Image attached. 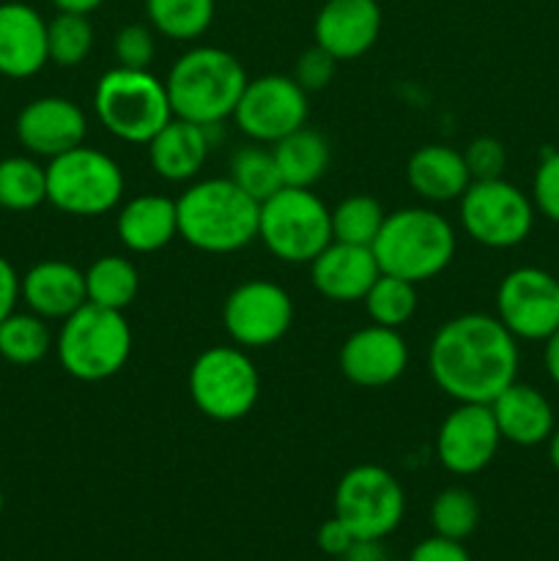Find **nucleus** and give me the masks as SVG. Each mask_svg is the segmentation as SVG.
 <instances>
[{
	"label": "nucleus",
	"instance_id": "f257e3e1",
	"mask_svg": "<svg viewBox=\"0 0 559 561\" xmlns=\"http://www.w3.org/2000/svg\"><path fill=\"white\" fill-rule=\"evenodd\" d=\"M518 343L497 316L464 312L438 327L427 348L433 383L455 403H493L518 381Z\"/></svg>",
	"mask_w": 559,
	"mask_h": 561
},
{
	"label": "nucleus",
	"instance_id": "f03ea898",
	"mask_svg": "<svg viewBox=\"0 0 559 561\" xmlns=\"http://www.w3.org/2000/svg\"><path fill=\"white\" fill-rule=\"evenodd\" d=\"M175 211L179 236L201 252L228 255L258 239L261 203L241 192L228 175L192 181L175 201Z\"/></svg>",
	"mask_w": 559,
	"mask_h": 561
},
{
	"label": "nucleus",
	"instance_id": "7ed1b4c3",
	"mask_svg": "<svg viewBox=\"0 0 559 561\" xmlns=\"http://www.w3.org/2000/svg\"><path fill=\"white\" fill-rule=\"evenodd\" d=\"M247 80L244 66L228 49L192 47L170 66L164 88L175 118L219 126L236 113Z\"/></svg>",
	"mask_w": 559,
	"mask_h": 561
},
{
	"label": "nucleus",
	"instance_id": "20e7f679",
	"mask_svg": "<svg viewBox=\"0 0 559 561\" xmlns=\"http://www.w3.org/2000/svg\"><path fill=\"white\" fill-rule=\"evenodd\" d=\"M455 247V228L447 217L433 208L409 206L387 214L370 250L381 274L420 285L453 263Z\"/></svg>",
	"mask_w": 559,
	"mask_h": 561
},
{
	"label": "nucleus",
	"instance_id": "39448f33",
	"mask_svg": "<svg viewBox=\"0 0 559 561\" xmlns=\"http://www.w3.org/2000/svg\"><path fill=\"white\" fill-rule=\"evenodd\" d=\"M93 113L110 135L135 146H146L173 118L164 80L148 69L126 66H115L99 77L93 88Z\"/></svg>",
	"mask_w": 559,
	"mask_h": 561
},
{
	"label": "nucleus",
	"instance_id": "423d86ee",
	"mask_svg": "<svg viewBox=\"0 0 559 561\" xmlns=\"http://www.w3.org/2000/svg\"><path fill=\"white\" fill-rule=\"evenodd\" d=\"M58 362L77 381H104L121 373L132 354V329L124 312L85 305L60 323Z\"/></svg>",
	"mask_w": 559,
	"mask_h": 561
},
{
	"label": "nucleus",
	"instance_id": "0eeeda50",
	"mask_svg": "<svg viewBox=\"0 0 559 561\" xmlns=\"http://www.w3.org/2000/svg\"><path fill=\"white\" fill-rule=\"evenodd\" d=\"M121 164L99 148L77 146L47 164V203L69 217H102L124 201Z\"/></svg>",
	"mask_w": 559,
	"mask_h": 561
},
{
	"label": "nucleus",
	"instance_id": "6e6552de",
	"mask_svg": "<svg viewBox=\"0 0 559 561\" xmlns=\"http://www.w3.org/2000/svg\"><path fill=\"white\" fill-rule=\"evenodd\" d=\"M258 239L283 263H310L332 244V208L312 190L283 186L261 203Z\"/></svg>",
	"mask_w": 559,
	"mask_h": 561
},
{
	"label": "nucleus",
	"instance_id": "1a4fd4ad",
	"mask_svg": "<svg viewBox=\"0 0 559 561\" xmlns=\"http://www.w3.org/2000/svg\"><path fill=\"white\" fill-rule=\"evenodd\" d=\"M190 398L208 420H244L261 398L258 367L239 345L206 348L190 367Z\"/></svg>",
	"mask_w": 559,
	"mask_h": 561
},
{
	"label": "nucleus",
	"instance_id": "9d476101",
	"mask_svg": "<svg viewBox=\"0 0 559 561\" xmlns=\"http://www.w3.org/2000/svg\"><path fill=\"white\" fill-rule=\"evenodd\" d=\"M460 228L488 250H510L526 241L535 225V203L504 179L471 181L458 201Z\"/></svg>",
	"mask_w": 559,
	"mask_h": 561
},
{
	"label": "nucleus",
	"instance_id": "9b49d317",
	"mask_svg": "<svg viewBox=\"0 0 559 561\" xmlns=\"http://www.w3.org/2000/svg\"><path fill=\"white\" fill-rule=\"evenodd\" d=\"M403 513V488L384 466H354L334 488V518L343 520L356 540H387Z\"/></svg>",
	"mask_w": 559,
	"mask_h": 561
},
{
	"label": "nucleus",
	"instance_id": "f8f14e48",
	"mask_svg": "<svg viewBox=\"0 0 559 561\" xmlns=\"http://www.w3.org/2000/svg\"><path fill=\"white\" fill-rule=\"evenodd\" d=\"M223 323L239 348H269L288 334L294 301L272 279H247L225 299Z\"/></svg>",
	"mask_w": 559,
	"mask_h": 561
},
{
	"label": "nucleus",
	"instance_id": "ddd939ff",
	"mask_svg": "<svg viewBox=\"0 0 559 561\" xmlns=\"http://www.w3.org/2000/svg\"><path fill=\"white\" fill-rule=\"evenodd\" d=\"M233 118L252 142L274 146L285 135L307 124V91L294 77H255V80H247Z\"/></svg>",
	"mask_w": 559,
	"mask_h": 561
},
{
	"label": "nucleus",
	"instance_id": "4468645a",
	"mask_svg": "<svg viewBox=\"0 0 559 561\" xmlns=\"http://www.w3.org/2000/svg\"><path fill=\"white\" fill-rule=\"evenodd\" d=\"M497 318L515 340H548L559 329V277L535 266L504 274L497 288Z\"/></svg>",
	"mask_w": 559,
	"mask_h": 561
},
{
	"label": "nucleus",
	"instance_id": "2eb2a0df",
	"mask_svg": "<svg viewBox=\"0 0 559 561\" xmlns=\"http://www.w3.org/2000/svg\"><path fill=\"white\" fill-rule=\"evenodd\" d=\"M502 433L493 420L491 405L458 403L436 433V458L449 474H480L499 453Z\"/></svg>",
	"mask_w": 559,
	"mask_h": 561
},
{
	"label": "nucleus",
	"instance_id": "dca6fc26",
	"mask_svg": "<svg viewBox=\"0 0 559 561\" xmlns=\"http://www.w3.org/2000/svg\"><path fill=\"white\" fill-rule=\"evenodd\" d=\"M88 135V118L82 107L64 96H38L16 115V140L27 153L55 159L82 146Z\"/></svg>",
	"mask_w": 559,
	"mask_h": 561
},
{
	"label": "nucleus",
	"instance_id": "f3484780",
	"mask_svg": "<svg viewBox=\"0 0 559 561\" xmlns=\"http://www.w3.org/2000/svg\"><path fill=\"white\" fill-rule=\"evenodd\" d=\"M409 367V345L398 329L370 327L351 334L340 348V373L362 389H381L398 381Z\"/></svg>",
	"mask_w": 559,
	"mask_h": 561
},
{
	"label": "nucleus",
	"instance_id": "a211bd4d",
	"mask_svg": "<svg viewBox=\"0 0 559 561\" xmlns=\"http://www.w3.org/2000/svg\"><path fill=\"white\" fill-rule=\"evenodd\" d=\"M381 33V5L376 0H327L312 22V38L334 60H356Z\"/></svg>",
	"mask_w": 559,
	"mask_h": 561
},
{
	"label": "nucleus",
	"instance_id": "6ab92c4d",
	"mask_svg": "<svg viewBox=\"0 0 559 561\" xmlns=\"http://www.w3.org/2000/svg\"><path fill=\"white\" fill-rule=\"evenodd\" d=\"M381 268H378L376 255L370 247L345 244L334 241L323 247L310 261L312 288L329 301L349 305V301H362L370 285L376 283Z\"/></svg>",
	"mask_w": 559,
	"mask_h": 561
},
{
	"label": "nucleus",
	"instance_id": "aec40b11",
	"mask_svg": "<svg viewBox=\"0 0 559 561\" xmlns=\"http://www.w3.org/2000/svg\"><path fill=\"white\" fill-rule=\"evenodd\" d=\"M49 64L47 22L27 3H0V75L27 80Z\"/></svg>",
	"mask_w": 559,
	"mask_h": 561
},
{
	"label": "nucleus",
	"instance_id": "412c9836",
	"mask_svg": "<svg viewBox=\"0 0 559 561\" xmlns=\"http://www.w3.org/2000/svg\"><path fill=\"white\" fill-rule=\"evenodd\" d=\"M20 299L44 321H66L88 301L85 272L69 261H42L20 279Z\"/></svg>",
	"mask_w": 559,
	"mask_h": 561
},
{
	"label": "nucleus",
	"instance_id": "4be33fe9",
	"mask_svg": "<svg viewBox=\"0 0 559 561\" xmlns=\"http://www.w3.org/2000/svg\"><path fill=\"white\" fill-rule=\"evenodd\" d=\"M146 146L148 162L159 179L186 184V181H195L206 164L208 148H212V129L173 115Z\"/></svg>",
	"mask_w": 559,
	"mask_h": 561
},
{
	"label": "nucleus",
	"instance_id": "5701e85b",
	"mask_svg": "<svg viewBox=\"0 0 559 561\" xmlns=\"http://www.w3.org/2000/svg\"><path fill=\"white\" fill-rule=\"evenodd\" d=\"M491 405L502 442L518 444V447H537L548 442L557 427L554 409L543 392L529 383L513 381Z\"/></svg>",
	"mask_w": 559,
	"mask_h": 561
},
{
	"label": "nucleus",
	"instance_id": "b1692460",
	"mask_svg": "<svg viewBox=\"0 0 559 561\" xmlns=\"http://www.w3.org/2000/svg\"><path fill=\"white\" fill-rule=\"evenodd\" d=\"M115 233L129 252H159L179 236L175 201L164 195H140L118 206Z\"/></svg>",
	"mask_w": 559,
	"mask_h": 561
},
{
	"label": "nucleus",
	"instance_id": "393cba45",
	"mask_svg": "<svg viewBox=\"0 0 559 561\" xmlns=\"http://www.w3.org/2000/svg\"><path fill=\"white\" fill-rule=\"evenodd\" d=\"M406 181L422 201L449 203L460 201V195L469 190L471 173L464 153L442 142H431L411 153L406 164Z\"/></svg>",
	"mask_w": 559,
	"mask_h": 561
},
{
	"label": "nucleus",
	"instance_id": "a878e982",
	"mask_svg": "<svg viewBox=\"0 0 559 561\" xmlns=\"http://www.w3.org/2000/svg\"><path fill=\"white\" fill-rule=\"evenodd\" d=\"M285 186L312 190L329 170V140L321 131L301 126L272 146Z\"/></svg>",
	"mask_w": 559,
	"mask_h": 561
},
{
	"label": "nucleus",
	"instance_id": "bb28decb",
	"mask_svg": "<svg viewBox=\"0 0 559 561\" xmlns=\"http://www.w3.org/2000/svg\"><path fill=\"white\" fill-rule=\"evenodd\" d=\"M140 290V274L124 255H102L85 268V296L91 305L124 312Z\"/></svg>",
	"mask_w": 559,
	"mask_h": 561
},
{
	"label": "nucleus",
	"instance_id": "cd10ccee",
	"mask_svg": "<svg viewBox=\"0 0 559 561\" xmlns=\"http://www.w3.org/2000/svg\"><path fill=\"white\" fill-rule=\"evenodd\" d=\"M148 22L173 42L201 38L214 22V0H146Z\"/></svg>",
	"mask_w": 559,
	"mask_h": 561
},
{
	"label": "nucleus",
	"instance_id": "c85d7f7f",
	"mask_svg": "<svg viewBox=\"0 0 559 561\" xmlns=\"http://www.w3.org/2000/svg\"><path fill=\"white\" fill-rule=\"evenodd\" d=\"M228 179L258 203L269 201L274 192L285 186L272 146H263V142H247L239 151H233L228 164Z\"/></svg>",
	"mask_w": 559,
	"mask_h": 561
},
{
	"label": "nucleus",
	"instance_id": "c756f323",
	"mask_svg": "<svg viewBox=\"0 0 559 561\" xmlns=\"http://www.w3.org/2000/svg\"><path fill=\"white\" fill-rule=\"evenodd\" d=\"M47 201V168L33 157L0 159V208L33 211Z\"/></svg>",
	"mask_w": 559,
	"mask_h": 561
},
{
	"label": "nucleus",
	"instance_id": "7c9ffc66",
	"mask_svg": "<svg viewBox=\"0 0 559 561\" xmlns=\"http://www.w3.org/2000/svg\"><path fill=\"white\" fill-rule=\"evenodd\" d=\"M53 348V334H49L47 321L36 312H11L0 323V356L11 365H36Z\"/></svg>",
	"mask_w": 559,
	"mask_h": 561
},
{
	"label": "nucleus",
	"instance_id": "2f4dec72",
	"mask_svg": "<svg viewBox=\"0 0 559 561\" xmlns=\"http://www.w3.org/2000/svg\"><path fill=\"white\" fill-rule=\"evenodd\" d=\"M362 301H365V310L373 323L400 329L417 312V285L409 279L392 277V274H378Z\"/></svg>",
	"mask_w": 559,
	"mask_h": 561
},
{
	"label": "nucleus",
	"instance_id": "473e14b6",
	"mask_svg": "<svg viewBox=\"0 0 559 561\" xmlns=\"http://www.w3.org/2000/svg\"><path fill=\"white\" fill-rule=\"evenodd\" d=\"M387 211L370 195H351L332 208V239L345 244L373 247Z\"/></svg>",
	"mask_w": 559,
	"mask_h": 561
},
{
	"label": "nucleus",
	"instance_id": "72a5a7b5",
	"mask_svg": "<svg viewBox=\"0 0 559 561\" xmlns=\"http://www.w3.org/2000/svg\"><path fill=\"white\" fill-rule=\"evenodd\" d=\"M480 526V502L466 488H444L431 504L433 535L464 542Z\"/></svg>",
	"mask_w": 559,
	"mask_h": 561
},
{
	"label": "nucleus",
	"instance_id": "f704fd0d",
	"mask_svg": "<svg viewBox=\"0 0 559 561\" xmlns=\"http://www.w3.org/2000/svg\"><path fill=\"white\" fill-rule=\"evenodd\" d=\"M47 49L55 66L64 69L80 66L93 49V25L88 14L58 11L55 20L47 22Z\"/></svg>",
	"mask_w": 559,
	"mask_h": 561
},
{
	"label": "nucleus",
	"instance_id": "c9c22d12",
	"mask_svg": "<svg viewBox=\"0 0 559 561\" xmlns=\"http://www.w3.org/2000/svg\"><path fill=\"white\" fill-rule=\"evenodd\" d=\"M113 55L118 66H126V69H148L153 55H157L153 31L148 25H140V22L124 25L115 33Z\"/></svg>",
	"mask_w": 559,
	"mask_h": 561
},
{
	"label": "nucleus",
	"instance_id": "e433bc0d",
	"mask_svg": "<svg viewBox=\"0 0 559 561\" xmlns=\"http://www.w3.org/2000/svg\"><path fill=\"white\" fill-rule=\"evenodd\" d=\"M532 203L535 211L559 225V151L543 153L532 179Z\"/></svg>",
	"mask_w": 559,
	"mask_h": 561
},
{
	"label": "nucleus",
	"instance_id": "4c0bfd02",
	"mask_svg": "<svg viewBox=\"0 0 559 561\" xmlns=\"http://www.w3.org/2000/svg\"><path fill=\"white\" fill-rule=\"evenodd\" d=\"M466 168H469L471 181L502 179L504 164H507V151L497 137H475L464 151Z\"/></svg>",
	"mask_w": 559,
	"mask_h": 561
},
{
	"label": "nucleus",
	"instance_id": "58836bf2",
	"mask_svg": "<svg viewBox=\"0 0 559 561\" xmlns=\"http://www.w3.org/2000/svg\"><path fill=\"white\" fill-rule=\"evenodd\" d=\"M334 71H338V60L316 44V47L305 49V53L299 55L294 69V80L299 82L307 93L321 91V88H327L329 82L334 80Z\"/></svg>",
	"mask_w": 559,
	"mask_h": 561
},
{
	"label": "nucleus",
	"instance_id": "ea45409f",
	"mask_svg": "<svg viewBox=\"0 0 559 561\" xmlns=\"http://www.w3.org/2000/svg\"><path fill=\"white\" fill-rule=\"evenodd\" d=\"M409 561H471L464 542L447 540V537H425L411 548Z\"/></svg>",
	"mask_w": 559,
	"mask_h": 561
},
{
	"label": "nucleus",
	"instance_id": "a19ab883",
	"mask_svg": "<svg viewBox=\"0 0 559 561\" xmlns=\"http://www.w3.org/2000/svg\"><path fill=\"white\" fill-rule=\"evenodd\" d=\"M354 540H356V537L351 535L349 526H345L340 518H334V515L329 520H323V524L318 526V531H316L318 548H321L323 553H329V557H334V559L343 557V553L349 551L351 546H354Z\"/></svg>",
	"mask_w": 559,
	"mask_h": 561
},
{
	"label": "nucleus",
	"instance_id": "79ce46f5",
	"mask_svg": "<svg viewBox=\"0 0 559 561\" xmlns=\"http://www.w3.org/2000/svg\"><path fill=\"white\" fill-rule=\"evenodd\" d=\"M20 274L16 268L0 255V323L16 310V301H20Z\"/></svg>",
	"mask_w": 559,
	"mask_h": 561
},
{
	"label": "nucleus",
	"instance_id": "37998d69",
	"mask_svg": "<svg viewBox=\"0 0 559 561\" xmlns=\"http://www.w3.org/2000/svg\"><path fill=\"white\" fill-rule=\"evenodd\" d=\"M340 561H389V553L381 540H354Z\"/></svg>",
	"mask_w": 559,
	"mask_h": 561
},
{
	"label": "nucleus",
	"instance_id": "c03bdc74",
	"mask_svg": "<svg viewBox=\"0 0 559 561\" xmlns=\"http://www.w3.org/2000/svg\"><path fill=\"white\" fill-rule=\"evenodd\" d=\"M543 362H546V373L554 383L559 387V329L546 340V351H543Z\"/></svg>",
	"mask_w": 559,
	"mask_h": 561
},
{
	"label": "nucleus",
	"instance_id": "a18cd8bd",
	"mask_svg": "<svg viewBox=\"0 0 559 561\" xmlns=\"http://www.w3.org/2000/svg\"><path fill=\"white\" fill-rule=\"evenodd\" d=\"M104 0H53V5L58 11H71V14H91L102 5Z\"/></svg>",
	"mask_w": 559,
	"mask_h": 561
},
{
	"label": "nucleus",
	"instance_id": "49530a36",
	"mask_svg": "<svg viewBox=\"0 0 559 561\" xmlns=\"http://www.w3.org/2000/svg\"><path fill=\"white\" fill-rule=\"evenodd\" d=\"M548 458H551V466L559 471V427H554L551 438H548Z\"/></svg>",
	"mask_w": 559,
	"mask_h": 561
},
{
	"label": "nucleus",
	"instance_id": "de8ad7c7",
	"mask_svg": "<svg viewBox=\"0 0 559 561\" xmlns=\"http://www.w3.org/2000/svg\"><path fill=\"white\" fill-rule=\"evenodd\" d=\"M3 507H5V496H3V491H0V515H3Z\"/></svg>",
	"mask_w": 559,
	"mask_h": 561
}]
</instances>
